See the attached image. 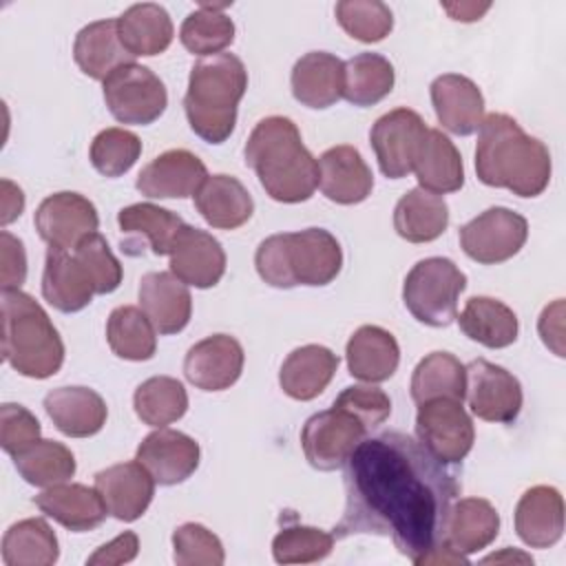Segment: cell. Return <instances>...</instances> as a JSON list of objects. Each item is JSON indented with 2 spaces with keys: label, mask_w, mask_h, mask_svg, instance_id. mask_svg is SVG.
Wrapping results in <instances>:
<instances>
[{
  "label": "cell",
  "mask_w": 566,
  "mask_h": 566,
  "mask_svg": "<svg viewBox=\"0 0 566 566\" xmlns=\"http://www.w3.org/2000/svg\"><path fill=\"white\" fill-rule=\"evenodd\" d=\"M243 347L230 334H212L195 343L184 358V376L201 391H223L243 371Z\"/></svg>",
  "instance_id": "cell-15"
},
{
  "label": "cell",
  "mask_w": 566,
  "mask_h": 566,
  "mask_svg": "<svg viewBox=\"0 0 566 566\" xmlns=\"http://www.w3.org/2000/svg\"><path fill=\"white\" fill-rule=\"evenodd\" d=\"M33 504L51 520L62 524L73 533H84L97 528L108 509L95 486H86L80 482H60L46 486L42 493L33 497Z\"/></svg>",
  "instance_id": "cell-23"
},
{
  "label": "cell",
  "mask_w": 566,
  "mask_h": 566,
  "mask_svg": "<svg viewBox=\"0 0 566 566\" xmlns=\"http://www.w3.org/2000/svg\"><path fill=\"white\" fill-rule=\"evenodd\" d=\"M345 511L334 539L352 535L391 537L416 566L444 544V528L460 495L455 473L416 438L382 431L365 438L345 462Z\"/></svg>",
  "instance_id": "cell-1"
},
{
  "label": "cell",
  "mask_w": 566,
  "mask_h": 566,
  "mask_svg": "<svg viewBox=\"0 0 566 566\" xmlns=\"http://www.w3.org/2000/svg\"><path fill=\"white\" fill-rule=\"evenodd\" d=\"M464 287L467 276L451 259L429 256L405 276L402 301L418 323L447 327L458 318V298Z\"/></svg>",
  "instance_id": "cell-7"
},
{
  "label": "cell",
  "mask_w": 566,
  "mask_h": 566,
  "mask_svg": "<svg viewBox=\"0 0 566 566\" xmlns=\"http://www.w3.org/2000/svg\"><path fill=\"white\" fill-rule=\"evenodd\" d=\"M42 427L38 418L22 405L4 402L0 407V444L11 458L40 440Z\"/></svg>",
  "instance_id": "cell-51"
},
{
  "label": "cell",
  "mask_w": 566,
  "mask_h": 566,
  "mask_svg": "<svg viewBox=\"0 0 566 566\" xmlns=\"http://www.w3.org/2000/svg\"><path fill=\"white\" fill-rule=\"evenodd\" d=\"M73 254L80 259V263L88 272L95 294H111L119 287L124 270L117 256L111 252L108 241L99 232L84 237L73 250Z\"/></svg>",
  "instance_id": "cell-49"
},
{
  "label": "cell",
  "mask_w": 566,
  "mask_h": 566,
  "mask_svg": "<svg viewBox=\"0 0 566 566\" xmlns=\"http://www.w3.org/2000/svg\"><path fill=\"white\" fill-rule=\"evenodd\" d=\"M367 433L369 429L352 411L332 405L307 418L301 429V447L314 469L336 471L345 467Z\"/></svg>",
  "instance_id": "cell-10"
},
{
  "label": "cell",
  "mask_w": 566,
  "mask_h": 566,
  "mask_svg": "<svg viewBox=\"0 0 566 566\" xmlns=\"http://www.w3.org/2000/svg\"><path fill=\"white\" fill-rule=\"evenodd\" d=\"M416 438L436 460L458 464L473 449L475 427L460 400L431 398L418 405Z\"/></svg>",
  "instance_id": "cell-9"
},
{
  "label": "cell",
  "mask_w": 566,
  "mask_h": 566,
  "mask_svg": "<svg viewBox=\"0 0 566 566\" xmlns=\"http://www.w3.org/2000/svg\"><path fill=\"white\" fill-rule=\"evenodd\" d=\"M117 33L124 44V49L137 57V55H157L164 53L175 35L172 20L168 11L161 4L155 2H142L128 7L117 18Z\"/></svg>",
  "instance_id": "cell-35"
},
{
  "label": "cell",
  "mask_w": 566,
  "mask_h": 566,
  "mask_svg": "<svg viewBox=\"0 0 566 566\" xmlns=\"http://www.w3.org/2000/svg\"><path fill=\"white\" fill-rule=\"evenodd\" d=\"M409 389L416 405L431 398H453L462 402L467 391V369L453 354L431 352L416 365Z\"/></svg>",
  "instance_id": "cell-39"
},
{
  "label": "cell",
  "mask_w": 566,
  "mask_h": 566,
  "mask_svg": "<svg viewBox=\"0 0 566 566\" xmlns=\"http://www.w3.org/2000/svg\"><path fill=\"white\" fill-rule=\"evenodd\" d=\"M411 172H416L420 188L436 195L455 192L464 184V166L460 150L438 128H427Z\"/></svg>",
  "instance_id": "cell-33"
},
{
  "label": "cell",
  "mask_w": 566,
  "mask_h": 566,
  "mask_svg": "<svg viewBox=\"0 0 566 566\" xmlns=\"http://www.w3.org/2000/svg\"><path fill=\"white\" fill-rule=\"evenodd\" d=\"M195 208L203 221L219 230H234L250 221L254 201L248 188L232 175H208L195 192Z\"/></svg>",
  "instance_id": "cell-29"
},
{
  "label": "cell",
  "mask_w": 566,
  "mask_h": 566,
  "mask_svg": "<svg viewBox=\"0 0 566 566\" xmlns=\"http://www.w3.org/2000/svg\"><path fill=\"white\" fill-rule=\"evenodd\" d=\"M265 195L279 203L307 201L318 186V161L305 148L296 124L283 115L261 119L243 148Z\"/></svg>",
  "instance_id": "cell-3"
},
{
  "label": "cell",
  "mask_w": 566,
  "mask_h": 566,
  "mask_svg": "<svg viewBox=\"0 0 566 566\" xmlns=\"http://www.w3.org/2000/svg\"><path fill=\"white\" fill-rule=\"evenodd\" d=\"M57 557V537L42 517L15 522L2 537V562L7 566H51Z\"/></svg>",
  "instance_id": "cell-38"
},
{
  "label": "cell",
  "mask_w": 566,
  "mask_h": 566,
  "mask_svg": "<svg viewBox=\"0 0 566 566\" xmlns=\"http://www.w3.org/2000/svg\"><path fill=\"white\" fill-rule=\"evenodd\" d=\"M102 93L106 108L122 124L148 126L159 119L168 106L164 82L137 62L115 69L104 82Z\"/></svg>",
  "instance_id": "cell-8"
},
{
  "label": "cell",
  "mask_w": 566,
  "mask_h": 566,
  "mask_svg": "<svg viewBox=\"0 0 566 566\" xmlns=\"http://www.w3.org/2000/svg\"><path fill=\"white\" fill-rule=\"evenodd\" d=\"M442 9L458 22H475L491 9V2H444Z\"/></svg>",
  "instance_id": "cell-56"
},
{
  "label": "cell",
  "mask_w": 566,
  "mask_h": 566,
  "mask_svg": "<svg viewBox=\"0 0 566 566\" xmlns=\"http://www.w3.org/2000/svg\"><path fill=\"white\" fill-rule=\"evenodd\" d=\"M245 88L248 71L234 53L199 60L190 69L184 95V111L192 133L208 144H223L234 130Z\"/></svg>",
  "instance_id": "cell-5"
},
{
  "label": "cell",
  "mask_w": 566,
  "mask_h": 566,
  "mask_svg": "<svg viewBox=\"0 0 566 566\" xmlns=\"http://www.w3.org/2000/svg\"><path fill=\"white\" fill-rule=\"evenodd\" d=\"M334 405L352 411L369 431L380 427L391 413V398L380 387L374 385L345 387L336 396Z\"/></svg>",
  "instance_id": "cell-50"
},
{
  "label": "cell",
  "mask_w": 566,
  "mask_h": 566,
  "mask_svg": "<svg viewBox=\"0 0 566 566\" xmlns=\"http://www.w3.org/2000/svg\"><path fill=\"white\" fill-rule=\"evenodd\" d=\"M223 4H199V9L190 11L179 29V40L186 51L201 57L219 55L234 42V22L228 13H223Z\"/></svg>",
  "instance_id": "cell-41"
},
{
  "label": "cell",
  "mask_w": 566,
  "mask_h": 566,
  "mask_svg": "<svg viewBox=\"0 0 566 566\" xmlns=\"http://www.w3.org/2000/svg\"><path fill=\"white\" fill-rule=\"evenodd\" d=\"M0 195H2L0 197V223L9 226L24 210V192L11 179H2L0 181Z\"/></svg>",
  "instance_id": "cell-55"
},
{
  "label": "cell",
  "mask_w": 566,
  "mask_h": 566,
  "mask_svg": "<svg viewBox=\"0 0 566 566\" xmlns=\"http://www.w3.org/2000/svg\"><path fill=\"white\" fill-rule=\"evenodd\" d=\"M206 177V164L195 153L172 148L142 168L135 188L148 199H186L195 197Z\"/></svg>",
  "instance_id": "cell-17"
},
{
  "label": "cell",
  "mask_w": 566,
  "mask_h": 566,
  "mask_svg": "<svg viewBox=\"0 0 566 566\" xmlns=\"http://www.w3.org/2000/svg\"><path fill=\"white\" fill-rule=\"evenodd\" d=\"M533 564V557L531 555H526V553H522V551H517V548H511V546H506V548H502L500 553H493V555H486L484 559H482V564Z\"/></svg>",
  "instance_id": "cell-57"
},
{
  "label": "cell",
  "mask_w": 566,
  "mask_h": 566,
  "mask_svg": "<svg viewBox=\"0 0 566 566\" xmlns=\"http://www.w3.org/2000/svg\"><path fill=\"white\" fill-rule=\"evenodd\" d=\"M334 548V535L305 524L281 528L272 539V557L279 564H314Z\"/></svg>",
  "instance_id": "cell-47"
},
{
  "label": "cell",
  "mask_w": 566,
  "mask_h": 566,
  "mask_svg": "<svg viewBox=\"0 0 566 566\" xmlns=\"http://www.w3.org/2000/svg\"><path fill=\"white\" fill-rule=\"evenodd\" d=\"M0 279L2 292L20 290L27 279V252L24 243L11 232H0Z\"/></svg>",
  "instance_id": "cell-52"
},
{
  "label": "cell",
  "mask_w": 566,
  "mask_h": 566,
  "mask_svg": "<svg viewBox=\"0 0 566 566\" xmlns=\"http://www.w3.org/2000/svg\"><path fill=\"white\" fill-rule=\"evenodd\" d=\"M20 478L31 486H53L75 475V455L71 449L55 440H38L22 453L13 455Z\"/></svg>",
  "instance_id": "cell-44"
},
{
  "label": "cell",
  "mask_w": 566,
  "mask_h": 566,
  "mask_svg": "<svg viewBox=\"0 0 566 566\" xmlns=\"http://www.w3.org/2000/svg\"><path fill=\"white\" fill-rule=\"evenodd\" d=\"M347 369L356 380L376 385L389 380L400 363V347L391 332L378 325L358 327L345 347Z\"/></svg>",
  "instance_id": "cell-27"
},
{
  "label": "cell",
  "mask_w": 566,
  "mask_h": 566,
  "mask_svg": "<svg viewBox=\"0 0 566 566\" xmlns=\"http://www.w3.org/2000/svg\"><path fill=\"white\" fill-rule=\"evenodd\" d=\"M292 95L307 108H329L343 97L345 62L327 51L301 55L290 75Z\"/></svg>",
  "instance_id": "cell-24"
},
{
  "label": "cell",
  "mask_w": 566,
  "mask_h": 566,
  "mask_svg": "<svg viewBox=\"0 0 566 566\" xmlns=\"http://www.w3.org/2000/svg\"><path fill=\"white\" fill-rule=\"evenodd\" d=\"M528 239V221L511 208H489L460 228V248L482 265L513 259Z\"/></svg>",
  "instance_id": "cell-11"
},
{
  "label": "cell",
  "mask_w": 566,
  "mask_h": 566,
  "mask_svg": "<svg viewBox=\"0 0 566 566\" xmlns=\"http://www.w3.org/2000/svg\"><path fill=\"white\" fill-rule=\"evenodd\" d=\"M517 537L531 548H551L564 535V500L555 486L537 484L524 491L515 506Z\"/></svg>",
  "instance_id": "cell-25"
},
{
  "label": "cell",
  "mask_w": 566,
  "mask_h": 566,
  "mask_svg": "<svg viewBox=\"0 0 566 566\" xmlns=\"http://www.w3.org/2000/svg\"><path fill=\"white\" fill-rule=\"evenodd\" d=\"M73 57L84 75L102 82L115 69L133 62L119 40L117 20H97L82 27L73 42Z\"/></svg>",
  "instance_id": "cell-34"
},
{
  "label": "cell",
  "mask_w": 566,
  "mask_h": 566,
  "mask_svg": "<svg viewBox=\"0 0 566 566\" xmlns=\"http://www.w3.org/2000/svg\"><path fill=\"white\" fill-rule=\"evenodd\" d=\"M551 153L506 113H491L478 128L475 172L484 186L537 197L551 181Z\"/></svg>",
  "instance_id": "cell-2"
},
{
  "label": "cell",
  "mask_w": 566,
  "mask_h": 566,
  "mask_svg": "<svg viewBox=\"0 0 566 566\" xmlns=\"http://www.w3.org/2000/svg\"><path fill=\"white\" fill-rule=\"evenodd\" d=\"M201 449L195 438L184 431L159 427L148 433L135 453V460L146 467L153 480L161 486L181 484L199 467Z\"/></svg>",
  "instance_id": "cell-16"
},
{
  "label": "cell",
  "mask_w": 566,
  "mask_h": 566,
  "mask_svg": "<svg viewBox=\"0 0 566 566\" xmlns=\"http://www.w3.org/2000/svg\"><path fill=\"white\" fill-rule=\"evenodd\" d=\"M170 272L186 285L208 290L226 274V252L206 230L184 226L170 250Z\"/></svg>",
  "instance_id": "cell-18"
},
{
  "label": "cell",
  "mask_w": 566,
  "mask_h": 566,
  "mask_svg": "<svg viewBox=\"0 0 566 566\" xmlns=\"http://www.w3.org/2000/svg\"><path fill=\"white\" fill-rule=\"evenodd\" d=\"M464 398L473 416L486 422H513L522 409V385L504 367L475 358L467 367Z\"/></svg>",
  "instance_id": "cell-12"
},
{
  "label": "cell",
  "mask_w": 566,
  "mask_h": 566,
  "mask_svg": "<svg viewBox=\"0 0 566 566\" xmlns=\"http://www.w3.org/2000/svg\"><path fill=\"white\" fill-rule=\"evenodd\" d=\"M449 226V206L442 195L411 188L394 208V228L409 243H429Z\"/></svg>",
  "instance_id": "cell-36"
},
{
  "label": "cell",
  "mask_w": 566,
  "mask_h": 566,
  "mask_svg": "<svg viewBox=\"0 0 566 566\" xmlns=\"http://www.w3.org/2000/svg\"><path fill=\"white\" fill-rule=\"evenodd\" d=\"M427 135L422 117L411 108H394L376 119L369 142L385 177L402 179L413 170L418 148Z\"/></svg>",
  "instance_id": "cell-13"
},
{
  "label": "cell",
  "mask_w": 566,
  "mask_h": 566,
  "mask_svg": "<svg viewBox=\"0 0 566 566\" xmlns=\"http://www.w3.org/2000/svg\"><path fill=\"white\" fill-rule=\"evenodd\" d=\"M139 551V537L133 531H124L122 535H117L115 539H111L108 544L99 546L88 559L86 564L91 566H111V564H126L133 562L137 557Z\"/></svg>",
  "instance_id": "cell-53"
},
{
  "label": "cell",
  "mask_w": 566,
  "mask_h": 566,
  "mask_svg": "<svg viewBox=\"0 0 566 566\" xmlns=\"http://www.w3.org/2000/svg\"><path fill=\"white\" fill-rule=\"evenodd\" d=\"M2 356L27 378L44 380L60 371L64 343L44 307L22 290L2 292Z\"/></svg>",
  "instance_id": "cell-6"
},
{
  "label": "cell",
  "mask_w": 566,
  "mask_h": 566,
  "mask_svg": "<svg viewBox=\"0 0 566 566\" xmlns=\"http://www.w3.org/2000/svg\"><path fill=\"white\" fill-rule=\"evenodd\" d=\"M537 332L542 343L559 358H564V298L546 305L537 321Z\"/></svg>",
  "instance_id": "cell-54"
},
{
  "label": "cell",
  "mask_w": 566,
  "mask_h": 566,
  "mask_svg": "<svg viewBox=\"0 0 566 566\" xmlns=\"http://www.w3.org/2000/svg\"><path fill=\"white\" fill-rule=\"evenodd\" d=\"M259 276L279 290L329 285L343 268V250L325 228H305L263 239L254 254Z\"/></svg>",
  "instance_id": "cell-4"
},
{
  "label": "cell",
  "mask_w": 566,
  "mask_h": 566,
  "mask_svg": "<svg viewBox=\"0 0 566 566\" xmlns=\"http://www.w3.org/2000/svg\"><path fill=\"white\" fill-rule=\"evenodd\" d=\"M44 411L69 438H91L102 431L106 424V402L104 398L88 387H57L44 396Z\"/></svg>",
  "instance_id": "cell-26"
},
{
  "label": "cell",
  "mask_w": 566,
  "mask_h": 566,
  "mask_svg": "<svg viewBox=\"0 0 566 566\" xmlns=\"http://www.w3.org/2000/svg\"><path fill=\"white\" fill-rule=\"evenodd\" d=\"M172 559L177 566H221L226 551L221 539L203 524L186 522L172 533Z\"/></svg>",
  "instance_id": "cell-48"
},
{
  "label": "cell",
  "mask_w": 566,
  "mask_h": 566,
  "mask_svg": "<svg viewBox=\"0 0 566 566\" xmlns=\"http://www.w3.org/2000/svg\"><path fill=\"white\" fill-rule=\"evenodd\" d=\"M117 226L128 239L122 241V250L130 252L133 245H148L153 254H170L184 219L155 203H133L117 212Z\"/></svg>",
  "instance_id": "cell-31"
},
{
  "label": "cell",
  "mask_w": 566,
  "mask_h": 566,
  "mask_svg": "<svg viewBox=\"0 0 566 566\" xmlns=\"http://www.w3.org/2000/svg\"><path fill=\"white\" fill-rule=\"evenodd\" d=\"M431 104L444 130L467 137L475 133L484 119V97L473 80L460 73L438 75L431 86Z\"/></svg>",
  "instance_id": "cell-20"
},
{
  "label": "cell",
  "mask_w": 566,
  "mask_h": 566,
  "mask_svg": "<svg viewBox=\"0 0 566 566\" xmlns=\"http://www.w3.org/2000/svg\"><path fill=\"white\" fill-rule=\"evenodd\" d=\"M139 307L157 329L168 336L181 332L192 314V296L172 272H148L139 281Z\"/></svg>",
  "instance_id": "cell-22"
},
{
  "label": "cell",
  "mask_w": 566,
  "mask_h": 566,
  "mask_svg": "<svg viewBox=\"0 0 566 566\" xmlns=\"http://www.w3.org/2000/svg\"><path fill=\"white\" fill-rule=\"evenodd\" d=\"M106 340L111 352L124 360H150L157 349V329L135 305H119L108 314Z\"/></svg>",
  "instance_id": "cell-40"
},
{
  "label": "cell",
  "mask_w": 566,
  "mask_h": 566,
  "mask_svg": "<svg viewBox=\"0 0 566 566\" xmlns=\"http://www.w3.org/2000/svg\"><path fill=\"white\" fill-rule=\"evenodd\" d=\"M396 82L394 66L378 53H358L345 62L343 97L354 106H374L385 99Z\"/></svg>",
  "instance_id": "cell-42"
},
{
  "label": "cell",
  "mask_w": 566,
  "mask_h": 566,
  "mask_svg": "<svg viewBox=\"0 0 566 566\" xmlns=\"http://www.w3.org/2000/svg\"><path fill=\"white\" fill-rule=\"evenodd\" d=\"M93 281L80 259L69 250L49 248L42 272L44 301L64 314H73L84 310L93 301Z\"/></svg>",
  "instance_id": "cell-28"
},
{
  "label": "cell",
  "mask_w": 566,
  "mask_h": 566,
  "mask_svg": "<svg viewBox=\"0 0 566 566\" xmlns=\"http://www.w3.org/2000/svg\"><path fill=\"white\" fill-rule=\"evenodd\" d=\"M318 188L329 201L354 206L371 195L374 175L354 146L340 144L318 157Z\"/></svg>",
  "instance_id": "cell-21"
},
{
  "label": "cell",
  "mask_w": 566,
  "mask_h": 566,
  "mask_svg": "<svg viewBox=\"0 0 566 566\" xmlns=\"http://www.w3.org/2000/svg\"><path fill=\"white\" fill-rule=\"evenodd\" d=\"M500 533V515L484 497L455 500L444 528V544L462 555L484 551Z\"/></svg>",
  "instance_id": "cell-32"
},
{
  "label": "cell",
  "mask_w": 566,
  "mask_h": 566,
  "mask_svg": "<svg viewBox=\"0 0 566 566\" xmlns=\"http://www.w3.org/2000/svg\"><path fill=\"white\" fill-rule=\"evenodd\" d=\"M155 480L137 460L119 462L95 473V489L99 491L108 515L119 522L139 520L153 502Z\"/></svg>",
  "instance_id": "cell-19"
},
{
  "label": "cell",
  "mask_w": 566,
  "mask_h": 566,
  "mask_svg": "<svg viewBox=\"0 0 566 566\" xmlns=\"http://www.w3.org/2000/svg\"><path fill=\"white\" fill-rule=\"evenodd\" d=\"M458 323L464 336L489 349L513 345L520 332L515 312L506 303L491 296H471L460 312Z\"/></svg>",
  "instance_id": "cell-37"
},
{
  "label": "cell",
  "mask_w": 566,
  "mask_h": 566,
  "mask_svg": "<svg viewBox=\"0 0 566 566\" xmlns=\"http://www.w3.org/2000/svg\"><path fill=\"white\" fill-rule=\"evenodd\" d=\"M137 418L148 427H166L177 422L188 411V394L172 376H153L133 394Z\"/></svg>",
  "instance_id": "cell-43"
},
{
  "label": "cell",
  "mask_w": 566,
  "mask_h": 566,
  "mask_svg": "<svg viewBox=\"0 0 566 566\" xmlns=\"http://www.w3.org/2000/svg\"><path fill=\"white\" fill-rule=\"evenodd\" d=\"M334 13L343 31L365 44L385 40L394 29V13L380 0H340Z\"/></svg>",
  "instance_id": "cell-45"
},
{
  "label": "cell",
  "mask_w": 566,
  "mask_h": 566,
  "mask_svg": "<svg viewBox=\"0 0 566 566\" xmlns=\"http://www.w3.org/2000/svg\"><path fill=\"white\" fill-rule=\"evenodd\" d=\"M33 223L40 239L49 243V248L75 250L84 237L97 232L99 214L93 201H88L84 195L62 190L42 199Z\"/></svg>",
  "instance_id": "cell-14"
},
{
  "label": "cell",
  "mask_w": 566,
  "mask_h": 566,
  "mask_svg": "<svg viewBox=\"0 0 566 566\" xmlns=\"http://www.w3.org/2000/svg\"><path fill=\"white\" fill-rule=\"evenodd\" d=\"M142 155V142L126 128H104L91 142V164L104 177H122Z\"/></svg>",
  "instance_id": "cell-46"
},
{
  "label": "cell",
  "mask_w": 566,
  "mask_h": 566,
  "mask_svg": "<svg viewBox=\"0 0 566 566\" xmlns=\"http://www.w3.org/2000/svg\"><path fill=\"white\" fill-rule=\"evenodd\" d=\"M338 369V356L325 345H303L287 354L279 369L283 394L294 400H314Z\"/></svg>",
  "instance_id": "cell-30"
}]
</instances>
